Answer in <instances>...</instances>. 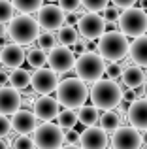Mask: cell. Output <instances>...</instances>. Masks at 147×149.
I'll return each instance as SVG.
<instances>
[{
	"label": "cell",
	"mask_w": 147,
	"mask_h": 149,
	"mask_svg": "<svg viewBox=\"0 0 147 149\" xmlns=\"http://www.w3.org/2000/svg\"><path fill=\"white\" fill-rule=\"evenodd\" d=\"M91 100L92 106H96L98 109L110 111L123 102V89L113 79H102L100 77L98 81H94V85L91 89Z\"/></svg>",
	"instance_id": "cell-1"
},
{
	"label": "cell",
	"mask_w": 147,
	"mask_h": 149,
	"mask_svg": "<svg viewBox=\"0 0 147 149\" xmlns=\"http://www.w3.org/2000/svg\"><path fill=\"white\" fill-rule=\"evenodd\" d=\"M89 96V89L85 85V81H81L79 77H68L64 81H59L57 87V100L60 106L68 109H79L83 106V102Z\"/></svg>",
	"instance_id": "cell-2"
},
{
	"label": "cell",
	"mask_w": 147,
	"mask_h": 149,
	"mask_svg": "<svg viewBox=\"0 0 147 149\" xmlns=\"http://www.w3.org/2000/svg\"><path fill=\"white\" fill-rule=\"evenodd\" d=\"M130 44L123 32H104L98 42V51L104 61L119 62L126 57Z\"/></svg>",
	"instance_id": "cell-3"
},
{
	"label": "cell",
	"mask_w": 147,
	"mask_h": 149,
	"mask_svg": "<svg viewBox=\"0 0 147 149\" xmlns=\"http://www.w3.org/2000/svg\"><path fill=\"white\" fill-rule=\"evenodd\" d=\"M8 36L15 42V44H32L40 36V25L36 19H32L28 13L15 15L10 21V29H8Z\"/></svg>",
	"instance_id": "cell-4"
},
{
	"label": "cell",
	"mask_w": 147,
	"mask_h": 149,
	"mask_svg": "<svg viewBox=\"0 0 147 149\" xmlns=\"http://www.w3.org/2000/svg\"><path fill=\"white\" fill-rule=\"evenodd\" d=\"M74 68H76V74L81 81H87V83L92 81L94 83V81H98L106 74V62H104V58L98 53L87 51V53L79 55L76 58Z\"/></svg>",
	"instance_id": "cell-5"
},
{
	"label": "cell",
	"mask_w": 147,
	"mask_h": 149,
	"mask_svg": "<svg viewBox=\"0 0 147 149\" xmlns=\"http://www.w3.org/2000/svg\"><path fill=\"white\" fill-rule=\"evenodd\" d=\"M34 146L38 149H60L64 146V132L59 125L45 121L40 127H36V130L32 132Z\"/></svg>",
	"instance_id": "cell-6"
},
{
	"label": "cell",
	"mask_w": 147,
	"mask_h": 149,
	"mask_svg": "<svg viewBox=\"0 0 147 149\" xmlns=\"http://www.w3.org/2000/svg\"><path fill=\"white\" fill-rule=\"evenodd\" d=\"M119 30L125 36H130V38L144 36L147 30V13L141 8H128V10L121 11Z\"/></svg>",
	"instance_id": "cell-7"
},
{
	"label": "cell",
	"mask_w": 147,
	"mask_h": 149,
	"mask_svg": "<svg viewBox=\"0 0 147 149\" xmlns=\"http://www.w3.org/2000/svg\"><path fill=\"white\" fill-rule=\"evenodd\" d=\"M47 62H49V68L60 76V74H66L74 68V64H76V53L68 45H62V44L55 45L47 55Z\"/></svg>",
	"instance_id": "cell-8"
},
{
	"label": "cell",
	"mask_w": 147,
	"mask_h": 149,
	"mask_svg": "<svg viewBox=\"0 0 147 149\" xmlns=\"http://www.w3.org/2000/svg\"><path fill=\"white\" fill-rule=\"evenodd\" d=\"M77 30L83 38L87 40H98L104 32H106V21L102 15H98L96 11H89L83 13L77 21Z\"/></svg>",
	"instance_id": "cell-9"
},
{
	"label": "cell",
	"mask_w": 147,
	"mask_h": 149,
	"mask_svg": "<svg viewBox=\"0 0 147 149\" xmlns=\"http://www.w3.org/2000/svg\"><path fill=\"white\" fill-rule=\"evenodd\" d=\"M30 87L36 95H49V93L57 91L59 87V74L53 72L51 68H38L36 72L30 76Z\"/></svg>",
	"instance_id": "cell-10"
},
{
	"label": "cell",
	"mask_w": 147,
	"mask_h": 149,
	"mask_svg": "<svg viewBox=\"0 0 147 149\" xmlns=\"http://www.w3.org/2000/svg\"><path fill=\"white\" fill-rule=\"evenodd\" d=\"M113 149H141V134L134 127H119L111 136Z\"/></svg>",
	"instance_id": "cell-11"
},
{
	"label": "cell",
	"mask_w": 147,
	"mask_h": 149,
	"mask_svg": "<svg viewBox=\"0 0 147 149\" xmlns=\"http://www.w3.org/2000/svg\"><path fill=\"white\" fill-rule=\"evenodd\" d=\"M64 17L66 13L55 4H47L38 10V25L45 30H59L64 25Z\"/></svg>",
	"instance_id": "cell-12"
},
{
	"label": "cell",
	"mask_w": 147,
	"mask_h": 149,
	"mask_svg": "<svg viewBox=\"0 0 147 149\" xmlns=\"http://www.w3.org/2000/svg\"><path fill=\"white\" fill-rule=\"evenodd\" d=\"M79 146L83 149H106L107 147L106 130L98 127H87L79 134Z\"/></svg>",
	"instance_id": "cell-13"
},
{
	"label": "cell",
	"mask_w": 147,
	"mask_h": 149,
	"mask_svg": "<svg viewBox=\"0 0 147 149\" xmlns=\"http://www.w3.org/2000/svg\"><path fill=\"white\" fill-rule=\"evenodd\" d=\"M126 117L130 127L138 130H147V98H136L134 102H130Z\"/></svg>",
	"instance_id": "cell-14"
},
{
	"label": "cell",
	"mask_w": 147,
	"mask_h": 149,
	"mask_svg": "<svg viewBox=\"0 0 147 149\" xmlns=\"http://www.w3.org/2000/svg\"><path fill=\"white\" fill-rule=\"evenodd\" d=\"M21 108V91L15 87H0V113L2 115H13Z\"/></svg>",
	"instance_id": "cell-15"
},
{
	"label": "cell",
	"mask_w": 147,
	"mask_h": 149,
	"mask_svg": "<svg viewBox=\"0 0 147 149\" xmlns=\"http://www.w3.org/2000/svg\"><path fill=\"white\" fill-rule=\"evenodd\" d=\"M36 121H38V117L34 115V111L19 108L17 111L13 113V117H11V127H13V130L19 132V134H32L38 127Z\"/></svg>",
	"instance_id": "cell-16"
},
{
	"label": "cell",
	"mask_w": 147,
	"mask_h": 149,
	"mask_svg": "<svg viewBox=\"0 0 147 149\" xmlns=\"http://www.w3.org/2000/svg\"><path fill=\"white\" fill-rule=\"evenodd\" d=\"M59 100L57 98H51L49 95L45 96H40L36 102H34V115L38 117L40 121H53L57 115H59Z\"/></svg>",
	"instance_id": "cell-17"
},
{
	"label": "cell",
	"mask_w": 147,
	"mask_h": 149,
	"mask_svg": "<svg viewBox=\"0 0 147 149\" xmlns=\"http://www.w3.org/2000/svg\"><path fill=\"white\" fill-rule=\"evenodd\" d=\"M25 61H26V55L19 44H8L6 47L0 51V64H4L6 68L15 70Z\"/></svg>",
	"instance_id": "cell-18"
},
{
	"label": "cell",
	"mask_w": 147,
	"mask_h": 149,
	"mask_svg": "<svg viewBox=\"0 0 147 149\" xmlns=\"http://www.w3.org/2000/svg\"><path fill=\"white\" fill-rule=\"evenodd\" d=\"M121 79L126 87L130 89H138L145 83V72L140 68V66H126L125 70L121 72Z\"/></svg>",
	"instance_id": "cell-19"
},
{
	"label": "cell",
	"mask_w": 147,
	"mask_h": 149,
	"mask_svg": "<svg viewBox=\"0 0 147 149\" xmlns=\"http://www.w3.org/2000/svg\"><path fill=\"white\" fill-rule=\"evenodd\" d=\"M130 58L136 62L138 66L147 68V36H138L136 40L130 44Z\"/></svg>",
	"instance_id": "cell-20"
},
{
	"label": "cell",
	"mask_w": 147,
	"mask_h": 149,
	"mask_svg": "<svg viewBox=\"0 0 147 149\" xmlns=\"http://www.w3.org/2000/svg\"><path fill=\"white\" fill-rule=\"evenodd\" d=\"M100 119V113L96 106H81L77 111V123L85 125V127H94Z\"/></svg>",
	"instance_id": "cell-21"
},
{
	"label": "cell",
	"mask_w": 147,
	"mask_h": 149,
	"mask_svg": "<svg viewBox=\"0 0 147 149\" xmlns=\"http://www.w3.org/2000/svg\"><path fill=\"white\" fill-rule=\"evenodd\" d=\"M10 85H11V87H15L17 91H25V89H28V85H30V74H28V70L15 68L13 72H10Z\"/></svg>",
	"instance_id": "cell-22"
},
{
	"label": "cell",
	"mask_w": 147,
	"mask_h": 149,
	"mask_svg": "<svg viewBox=\"0 0 147 149\" xmlns=\"http://www.w3.org/2000/svg\"><path fill=\"white\" fill-rule=\"evenodd\" d=\"M121 127V117L115 111H104V115L100 117V128H104L106 132H115Z\"/></svg>",
	"instance_id": "cell-23"
},
{
	"label": "cell",
	"mask_w": 147,
	"mask_h": 149,
	"mask_svg": "<svg viewBox=\"0 0 147 149\" xmlns=\"http://www.w3.org/2000/svg\"><path fill=\"white\" fill-rule=\"evenodd\" d=\"M77 123V113L76 109H62V111H59V115H57V125H59L62 130H70V128L76 127Z\"/></svg>",
	"instance_id": "cell-24"
},
{
	"label": "cell",
	"mask_w": 147,
	"mask_h": 149,
	"mask_svg": "<svg viewBox=\"0 0 147 149\" xmlns=\"http://www.w3.org/2000/svg\"><path fill=\"white\" fill-rule=\"evenodd\" d=\"M11 4H13V8L17 11L30 15V13L38 11L42 6H44V0H11Z\"/></svg>",
	"instance_id": "cell-25"
},
{
	"label": "cell",
	"mask_w": 147,
	"mask_h": 149,
	"mask_svg": "<svg viewBox=\"0 0 147 149\" xmlns=\"http://www.w3.org/2000/svg\"><path fill=\"white\" fill-rule=\"evenodd\" d=\"M57 40L62 45H72L74 42H77V30L70 25H62L57 32Z\"/></svg>",
	"instance_id": "cell-26"
},
{
	"label": "cell",
	"mask_w": 147,
	"mask_h": 149,
	"mask_svg": "<svg viewBox=\"0 0 147 149\" xmlns=\"http://www.w3.org/2000/svg\"><path fill=\"white\" fill-rule=\"evenodd\" d=\"M26 61H28V66L32 68H44L45 62H47V55H45L44 49H30L28 55H26Z\"/></svg>",
	"instance_id": "cell-27"
},
{
	"label": "cell",
	"mask_w": 147,
	"mask_h": 149,
	"mask_svg": "<svg viewBox=\"0 0 147 149\" xmlns=\"http://www.w3.org/2000/svg\"><path fill=\"white\" fill-rule=\"evenodd\" d=\"M38 44H40V49L44 51H51L57 45V34H53L51 30H45L38 36Z\"/></svg>",
	"instance_id": "cell-28"
},
{
	"label": "cell",
	"mask_w": 147,
	"mask_h": 149,
	"mask_svg": "<svg viewBox=\"0 0 147 149\" xmlns=\"http://www.w3.org/2000/svg\"><path fill=\"white\" fill-rule=\"evenodd\" d=\"M15 17V8L10 0H0V23H10Z\"/></svg>",
	"instance_id": "cell-29"
},
{
	"label": "cell",
	"mask_w": 147,
	"mask_h": 149,
	"mask_svg": "<svg viewBox=\"0 0 147 149\" xmlns=\"http://www.w3.org/2000/svg\"><path fill=\"white\" fill-rule=\"evenodd\" d=\"M34 140L28 134H19L13 140V149H34Z\"/></svg>",
	"instance_id": "cell-30"
},
{
	"label": "cell",
	"mask_w": 147,
	"mask_h": 149,
	"mask_svg": "<svg viewBox=\"0 0 147 149\" xmlns=\"http://www.w3.org/2000/svg\"><path fill=\"white\" fill-rule=\"evenodd\" d=\"M110 0H81V6L87 11H102L104 8H107Z\"/></svg>",
	"instance_id": "cell-31"
},
{
	"label": "cell",
	"mask_w": 147,
	"mask_h": 149,
	"mask_svg": "<svg viewBox=\"0 0 147 149\" xmlns=\"http://www.w3.org/2000/svg\"><path fill=\"white\" fill-rule=\"evenodd\" d=\"M104 21L110 23V25H113L115 21H119V17H121V11H119L117 6H110V8H104V13H102Z\"/></svg>",
	"instance_id": "cell-32"
},
{
	"label": "cell",
	"mask_w": 147,
	"mask_h": 149,
	"mask_svg": "<svg viewBox=\"0 0 147 149\" xmlns=\"http://www.w3.org/2000/svg\"><path fill=\"white\" fill-rule=\"evenodd\" d=\"M81 6V0H59V8L64 13H74Z\"/></svg>",
	"instance_id": "cell-33"
},
{
	"label": "cell",
	"mask_w": 147,
	"mask_h": 149,
	"mask_svg": "<svg viewBox=\"0 0 147 149\" xmlns=\"http://www.w3.org/2000/svg\"><path fill=\"white\" fill-rule=\"evenodd\" d=\"M11 128H13V127H11V119L8 115H2V113H0V138L8 136Z\"/></svg>",
	"instance_id": "cell-34"
},
{
	"label": "cell",
	"mask_w": 147,
	"mask_h": 149,
	"mask_svg": "<svg viewBox=\"0 0 147 149\" xmlns=\"http://www.w3.org/2000/svg\"><path fill=\"white\" fill-rule=\"evenodd\" d=\"M121 66L117 64V62H107L106 64V74H107V77L110 79H117L119 76H121Z\"/></svg>",
	"instance_id": "cell-35"
},
{
	"label": "cell",
	"mask_w": 147,
	"mask_h": 149,
	"mask_svg": "<svg viewBox=\"0 0 147 149\" xmlns=\"http://www.w3.org/2000/svg\"><path fill=\"white\" fill-rule=\"evenodd\" d=\"M136 98H138L136 89H130V87L123 89V102H125V104H130V102H134Z\"/></svg>",
	"instance_id": "cell-36"
},
{
	"label": "cell",
	"mask_w": 147,
	"mask_h": 149,
	"mask_svg": "<svg viewBox=\"0 0 147 149\" xmlns=\"http://www.w3.org/2000/svg\"><path fill=\"white\" fill-rule=\"evenodd\" d=\"M72 51L76 53V57H79V55L87 53V44H85L83 40H79V38H77V42H74V44H72Z\"/></svg>",
	"instance_id": "cell-37"
},
{
	"label": "cell",
	"mask_w": 147,
	"mask_h": 149,
	"mask_svg": "<svg viewBox=\"0 0 147 149\" xmlns=\"http://www.w3.org/2000/svg\"><path fill=\"white\" fill-rule=\"evenodd\" d=\"M113 2V6H117L119 10H128V8H134V4L138 2V0H111Z\"/></svg>",
	"instance_id": "cell-38"
},
{
	"label": "cell",
	"mask_w": 147,
	"mask_h": 149,
	"mask_svg": "<svg viewBox=\"0 0 147 149\" xmlns=\"http://www.w3.org/2000/svg\"><path fill=\"white\" fill-rule=\"evenodd\" d=\"M64 142L70 143V146H74V143H79V132H76V130H72V128H70V132H66V134H64Z\"/></svg>",
	"instance_id": "cell-39"
},
{
	"label": "cell",
	"mask_w": 147,
	"mask_h": 149,
	"mask_svg": "<svg viewBox=\"0 0 147 149\" xmlns=\"http://www.w3.org/2000/svg\"><path fill=\"white\" fill-rule=\"evenodd\" d=\"M77 11H74V13H68L66 17H64V25H70V26H74V25H77Z\"/></svg>",
	"instance_id": "cell-40"
},
{
	"label": "cell",
	"mask_w": 147,
	"mask_h": 149,
	"mask_svg": "<svg viewBox=\"0 0 147 149\" xmlns=\"http://www.w3.org/2000/svg\"><path fill=\"white\" fill-rule=\"evenodd\" d=\"M8 83H10V74L6 70H0V87H4Z\"/></svg>",
	"instance_id": "cell-41"
},
{
	"label": "cell",
	"mask_w": 147,
	"mask_h": 149,
	"mask_svg": "<svg viewBox=\"0 0 147 149\" xmlns=\"http://www.w3.org/2000/svg\"><path fill=\"white\" fill-rule=\"evenodd\" d=\"M60 149H83L81 146H77V143H74V146H70V143H66V146H62Z\"/></svg>",
	"instance_id": "cell-42"
},
{
	"label": "cell",
	"mask_w": 147,
	"mask_h": 149,
	"mask_svg": "<svg viewBox=\"0 0 147 149\" xmlns=\"http://www.w3.org/2000/svg\"><path fill=\"white\" fill-rule=\"evenodd\" d=\"M0 36H8V29L4 26V23H0Z\"/></svg>",
	"instance_id": "cell-43"
},
{
	"label": "cell",
	"mask_w": 147,
	"mask_h": 149,
	"mask_svg": "<svg viewBox=\"0 0 147 149\" xmlns=\"http://www.w3.org/2000/svg\"><path fill=\"white\" fill-rule=\"evenodd\" d=\"M141 146L147 147V130H144V134H141Z\"/></svg>",
	"instance_id": "cell-44"
},
{
	"label": "cell",
	"mask_w": 147,
	"mask_h": 149,
	"mask_svg": "<svg viewBox=\"0 0 147 149\" xmlns=\"http://www.w3.org/2000/svg\"><path fill=\"white\" fill-rule=\"evenodd\" d=\"M0 149H10V146H8V142L4 138H0Z\"/></svg>",
	"instance_id": "cell-45"
},
{
	"label": "cell",
	"mask_w": 147,
	"mask_h": 149,
	"mask_svg": "<svg viewBox=\"0 0 147 149\" xmlns=\"http://www.w3.org/2000/svg\"><path fill=\"white\" fill-rule=\"evenodd\" d=\"M140 2V8L141 10H147V0H138Z\"/></svg>",
	"instance_id": "cell-46"
},
{
	"label": "cell",
	"mask_w": 147,
	"mask_h": 149,
	"mask_svg": "<svg viewBox=\"0 0 147 149\" xmlns=\"http://www.w3.org/2000/svg\"><path fill=\"white\" fill-rule=\"evenodd\" d=\"M144 95L147 96V81H145V87H144Z\"/></svg>",
	"instance_id": "cell-47"
},
{
	"label": "cell",
	"mask_w": 147,
	"mask_h": 149,
	"mask_svg": "<svg viewBox=\"0 0 147 149\" xmlns=\"http://www.w3.org/2000/svg\"><path fill=\"white\" fill-rule=\"evenodd\" d=\"M47 2H55V0H47Z\"/></svg>",
	"instance_id": "cell-48"
},
{
	"label": "cell",
	"mask_w": 147,
	"mask_h": 149,
	"mask_svg": "<svg viewBox=\"0 0 147 149\" xmlns=\"http://www.w3.org/2000/svg\"><path fill=\"white\" fill-rule=\"evenodd\" d=\"M144 11H145V13H147V10H144Z\"/></svg>",
	"instance_id": "cell-49"
}]
</instances>
